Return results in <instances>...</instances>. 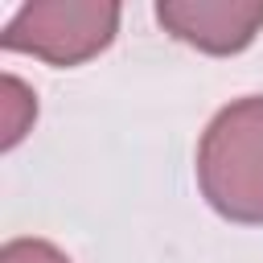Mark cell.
<instances>
[{
	"label": "cell",
	"mask_w": 263,
	"mask_h": 263,
	"mask_svg": "<svg viewBox=\"0 0 263 263\" xmlns=\"http://www.w3.org/2000/svg\"><path fill=\"white\" fill-rule=\"evenodd\" d=\"M197 177L218 214L263 222V99H238L210 123Z\"/></svg>",
	"instance_id": "1"
},
{
	"label": "cell",
	"mask_w": 263,
	"mask_h": 263,
	"mask_svg": "<svg viewBox=\"0 0 263 263\" xmlns=\"http://www.w3.org/2000/svg\"><path fill=\"white\" fill-rule=\"evenodd\" d=\"M115 25V4H25L4 29V49L37 53L53 66H74L103 49Z\"/></svg>",
	"instance_id": "2"
},
{
	"label": "cell",
	"mask_w": 263,
	"mask_h": 263,
	"mask_svg": "<svg viewBox=\"0 0 263 263\" xmlns=\"http://www.w3.org/2000/svg\"><path fill=\"white\" fill-rule=\"evenodd\" d=\"M156 16L168 33H177L189 45H201L210 53H234L259 33L263 0H251V4H242V0H218V4L168 0V4H156Z\"/></svg>",
	"instance_id": "3"
},
{
	"label": "cell",
	"mask_w": 263,
	"mask_h": 263,
	"mask_svg": "<svg viewBox=\"0 0 263 263\" xmlns=\"http://www.w3.org/2000/svg\"><path fill=\"white\" fill-rule=\"evenodd\" d=\"M0 95H4V148H12V144L25 136V127H29L33 111H37V103H33V95L25 90V82L12 78V74L0 82Z\"/></svg>",
	"instance_id": "4"
},
{
	"label": "cell",
	"mask_w": 263,
	"mask_h": 263,
	"mask_svg": "<svg viewBox=\"0 0 263 263\" xmlns=\"http://www.w3.org/2000/svg\"><path fill=\"white\" fill-rule=\"evenodd\" d=\"M0 263H70L62 251H53L49 242H37V238H16L4 247Z\"/></svg>",
	"instance_id": "5"
}]
</instances>
